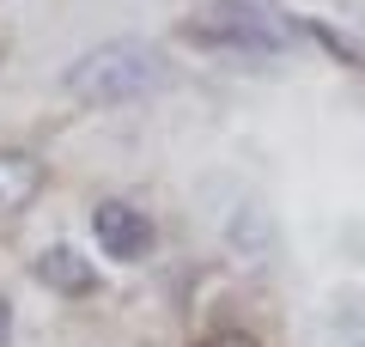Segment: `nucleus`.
Masks as SVG:
<instances>
[{"instance_id": "f257e3e1", "label": "nucleus", "mask_w": 365, "mask_h": 347, "mask_svg": "<svg viewBox=\"0 0 365 347\" xmlns=\"http://www.w3.org/2000/svg\"><path fill=\"white\" fill-rule=\"evenodd\" d=\"M165 86H177V67H170V55L158 43H140V37L98 43V49H86L79 61L61 67V91L73 104H91V110L158 98Z\"/></svg>"}, {"instance_id": "39448f33", "label": "nucleus", "mask_w": 365, "mask_h": 347, "mask_svg": "<svg viewBox=\"0 0 365 347\" xmlns=\"http://www.w3.org/2000/svg\"><path fill=\"white\" fill-rule=\"evenodd\" d=\"M49 183V165L25 146H0V219H19Z\"/></svg>"}, {"instance_id": "20e7f679", "label": "nucleus", "mask_w": 365, "mask_h": 347, "mask_svg": "<svg viewBox=\"0 0 365 347\" xmlns=\"http://www.w3.org/2000/svg\"><path fill=\"white\" fill-rule=\"evenodd\" d=\"M31 274H37L49 293H61V298H91V293H104V286H98V262H91L79 244H49L37 262H31Z\"/></svg>"}, {"instance_id": "423d86ee", "label": "nucleus", "mask_w": 365, "mask_h": 347, "mask_svg": "<svg viewBox=\"0 0 365 347\" xmlns=\"http://www.w3.org/2000/svg\"><path fill=\"white\" fill-rule=\"evenodd\" d=\"M299 37L317 43V49H323L329 61H341V67H365V49L347 37V31H335L329 19H304V13H299Z\"/></svg>"}, {"instance_id": "f03ea898", "label": "nucleus", "mask_w": 365, "mask_h": 347, "mask_svg": "<svg viewBox=\"0 0 365 347\" xmlns=\"http://www.w3.org/2000/svg\"><path fill=\"white\" fill-rule=\"evenodd\" d=\"M182 37L207 55H287L299 49V13H280L268 0H207L182 19Z\"/></svg>"}, {"instance_id": "6e6552de", "label": "nucleus", "mask_w": 365, "mask_h": 347, "mask_svg": "<svg viewBox=\"0 0 365 347\" xmlns=\"http://www.w3.org/2000/svg\"><path fill=\"white\" fill-rule=\"evenodd\" d=\"M13 341V305H6V298H0V347Z\"/></svg>"}, {"instance_id": "0eeeda50", "label": "nucleus", "mask_w": 365, "mask_h": 347, "mask_svg": "<svg viewBox=\"0 0 365 347\" xmlns=\"http://www.w3.org/2000/svg\"><path fill=\"white\" fill-rule=\"evenodd\" d=\"M201 347H262V341H256L250 329H213V335H207Z\"/></svg>"}, {"instance_id": "7ed1b4c3", "label": "nucleus", "mask_w": 365, "mask_h": 347, "mask_svg": "<svg viewBox=\"0 0 365 347\" xmlns=\"http://www.w3.org/2000/svg\"><path fill=\"white\" fill-rule=\"evenodd\" d=\"M91 238H98V250H104L110 262H146L153 244H158L153 219H146L134 201H122V195H110V201L91 207Z\"/></svg>"}]
</instances>
